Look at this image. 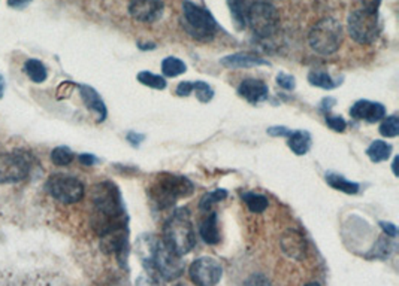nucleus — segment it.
<instances>
[{"label":"nucleus","mask_w":399,"mask_h":286,"mask_svg":"<svg viewBox=\"0 0 399 286\" xmlns=\"http://www.w3.org/2000/svg\"><path fill=\"white\" fill-rule=\"evenodd\" d=\"M91 226L101 238V247L106 254L122 256L129 252L127 214L122 194L113 182H101L93 188Z\"/></svg>","instance_id":"obj_1"},{"label":"nucleus","mask_w":399,"mask_h":286,"mask_svg":"<svg viewBox=\"0 0 399 286\" xmlns=\"http://www.w3.org/2000/svg\"><path fill=\"white\" fill-rule=\"evenodd\" d=\"M195 191V185L184 176L171 175V173H162L157 176L147 190L151 203L159 209H171L179 198H186Z\"/></svg>","instance_id":"obj_2"},{"label":"nucleus","mask_w":399,"mask_h":286,"mask_svg":"<svg viewBox=\"0 0 399 286\" xmlns=\"http://www.w3.org/2000/svg\"><path fill=\"white\" fill-rule=\"evenodd\" d=\"M163 243L179 256L189 254L196 245V234L187 209H178L165 222Z\"/></svg>","instance_id":"obj_3"},{"label":"nucleus","mask_w":399,"mask_h":286,"mask_svg":"<svg viewBox=\"0 0 399 286\" xmlns=\"http://www.w3.org/2000/svg\"><path fill=\"white\" fill-rule=\"evenodd\" d=\"M308 42L320 56H331L338 51L343 42V26L334 18H323L314 24L308 33Z\"/></svg>","instance_id":"obj_4"},{"label":"nucleus","mask_w":399,"mask_h":286,"mask_svg":"<svg viewBox=\"0 0 399 286\" xmlns=\"http://www.w3.org/2000/svg\"><path fill=\"white\" fill-rule=\"evenodd\" d=\"M144 268L147 273H151V275H157L162 280L172 282L183 276L186 266L178 254L169 249L163 240H159L156 245L150 263Z\"/></svg>","instance_id":"obj_5"},{"label":"nucleus","mask_w":399,"mask_h":286,"mask_svg":"<svg viewBox=\"0 0 399 286\" xmlns=\"http://www.w3.org/2000/svg\"><path fill=\"white\" fill-rule=\"evenodd\" d=\"M184 29L193 37L201 42H208L217 33V22L214 17L202 6L191 2L183 4Z\"/></svg>","instance_id":"obj_6"},{"label":"nucleus","mask_w":399,"mask_h":286,"mask_svg":"<svg viewBox=\"0 0 399 286\" xmlns=\"http://www.w3.org/2000/svg\"><path fill=\"white\" fill-rule=\"evenodd\" d=\"M348 33L360 45H369L379 37L380 21L379 12L359 9L352 12L347 20Z\"/></svg>","instance_id":"obj_7"},{"label":"nucleus","mask_w":399,"mask_h":286,"mask_svg":"<svg viewBox=\"0 0 399 286\" xmlns=\"http://www.w3.org/2000/svg\"><path fill=\"white\" fill-rule=\"evenodd\" d=\"M278 22H280V17H278L277 9L266 0L253 4L247 9L246 24H248L253 33L259 37L272 36L278 27Z\"/></svg>","instance_id":"obj_8"},{"label":"nucleus","mask_w":399,"mask_h":286,"mask_svg":"<svg viewBox=\"0 0 399 286\" xmlns=\"http://www.w3.org/2000/svg\"><path fill=\"white\" fill-rule=\"evenodd\" d=\"M46 191L60 203L74 204L81 200L86 190L82 182L74 176L53 175L46 182Z\"/></svg>","instance_id":"obj_9"},{"label":"nucleus","mask_w":399,"mask_h":286,"mask_svg":"<svg viewBox=\"0 0 399 286\" xmlns=\"http://www.w3.org/2000/svg\"><path fill=\"white\" fill-rule=\"evenodd\" d=\"M32 170L30 158L20 152L0 154V183H17L27 179Z\"/></svg>","instance_id":"obj_10"},{"label":"nucleus","mask_w":399,"mask_h":286,"mask_svg":"<svg viewBox=\"0 0 399 286\" xmlns=\"http://www.w3.org/2000/svg\"><path fill=\"white\" fill-rule=\"evenodd\" d=\"M189 275L196 286H215L222 280L223 267L213 256H201L191 263Z\"/></svg>","instance_id":"obj_11"},{"label":"nucleus","mask_w":399,"mask_h":286,"mask_svg":"<svg viewBox=\"0 0 399 286\" xmlns=\"http://www.w3.org/2000/svg\"><path fill=\"white\" fill-rule=\"evenodd\" d=\"M163 9L162 0H132L129 14L139 22H154L162 17Z\"/></svg>","instance_id":"obj_12"},{"label":"nucleus","mask_w":399,"mask_h":286,"mask_svg":"<svg viewBox=\"0 0 399 286\" xmlns=\"http://www.w3.org/2000/svg\"><path fill=\"white\" fill-rule=\"evenodd\" d=\"M350 115H352L355 119H360V121L379 122L383 118H386V108L381 103L359 100L352 106V109H350Z\"/></svg>","instance_id":"obj_13"},{"label":"nucleus","mask_w":399,"mask_h":286,"mask_svg":"<svg viewBox=\"0 0 399 286\" xmlns=\"http://www.w3.org/2000/svg\"><path fill=\"white\" fill-rule=\"evenodd\" d=\"M281 249L289 258L304 259L307 255L305 238L298 230H289L281 238Z\"/></svg>","instance_id":"obj_14"},{"label":"nucleus","mask_w":399,"mask_h":286,"mask_svg":"<svg viewBox=\"0 0 399 286\" xmlns=\"http://www.w3.org/2000/svg\"><path fill=\"white\" fill-rule=\"evenodd\" d=\"M238 93L250 103H259L268 97L270 90H268V85H266L263 81L250 78V79H244L239 84Z\"/></svg>","instance_id":"obj_15"},{"label":"nucleus","mask_w":399,"mask_h":286,"mask_svg":"<svg viewBox=\"0 0 399 286\" xmlns=\"http://www.w3.org/2000/svg\"><path fill=\"white\" fill-rule=\"evenodd\" d=\"M220 63L224 67L229 69H248V67H258V66H266L268 61L258 57L256 54L250 53H238L232 56H226L220 60Z\"/></svg>","instance_id":"obj_16"},{"label":"nucleus","mask_w":399,"mask_h":286,"mask_svg":"<svg viewBox=\"0 0 399 286\" xmlns=\"http://www.w3.org/2000/svg\"><path fill=\"white\" fill-rule=\"evenodd\" d=\"M78 89H80V94H81V98H82L84 105L87 106V109L94 112L96 117H98L99 122L105 121L108 112H106V106H105L103 100L101 98L99 93L96 91L93 86H89V85H80Z\"/></svg>","instance_id":"obj_17"},{"label":"nucleus","mask_w":399,"mask_h":286,"mask_svg":"<svg viewBox=\"0 0 399 286\" xmlns=\"http://www.w3.org/2000/svg\"><path fill=\"white\" fill-rule=\"evenodd\" d=\"M201 238L207 245H217L220 242V231H219V222H217V215L214 212L208 214L199 227Z\"/></svg>","instance_id":"obj_18"},{"label":"nucleus","mask_w":399,"mask_h":286,"mask_svg":"<svg viewBox=\"0 0 399 286\" xmlns=\"http://www.w3.org/2000/svg\"><path fill=\"white\" fill-rule=\"evenodd\" d=\"M311 146V134L305 130L292 131L289 136V148L296 155H305Z\"/></svg>","instance_id":"obj_19"},{"label":"nucleus","mask_w":399,"mask_h":286,"mask_svg":"<svg viewBox=\"0 0 399 286\" xmlns=\"http://www.w3.org/2000/svg\"><path fill=\"white\" fill-rule=\"evenodd\" d=\"M24 72H26L30 81H33L34 84H42L48 78L46 67L44 66L42 61L36 60V58H30L26 61V63H24Z\"/></svg>","instance_id":"obj_20"},{"label":"nucleus","mask_w":399,"mask_h":286,"mask_svg":"<svg viewBox=\"0 0 399 286\" xmlns=\"http://www.w3.org/2000/svg\"><path fill=\"white\" fill-rule=\"evenodd\" d=\"M367 155L372 163H381V161L389 160V157L392 155V145L383 141H374L367 149Z\"/></svg>","instance_id":"obj_21"},{"label":"nucleus","mask_w":399,"mask_h":286,"mask_svg":"<svg viewBox=\"0 0 399 286\" xmlns=\"http://www.w3.org/2000/svg\"><path fill=\"white\" fill-rule=\"evenodd\" d=\"M326 182H328L334 190L346 193V194H357L359 191L357 183L350 182L344 176L335 175V173H328V175H326Z\"/></svg>","instance_id":"obj_22"},{"label":"nucleus","mask_w":399,"mask_h":286,"mask_svg":"<svg viewBox=\"0 0 399 286\" xmlns=\"http://www.w3.org/2000/svg\"><path fill=\"white\" fill-rule=\"evenodd\" d=\"M187 70V66L184 65V61H181L177 57H166L162 63V72L165 77L175 78L183 74Z\"/></svg>","instance_id":"obj_23"},{"label":"nucleus","mask_w":399,"mask_h":286,"mask_svg":"<svg viewBox=\"0 0 399 286\" xmlns=\"http://www.w3.org/2000/svg\"><path fill=\"white\" fill-rule=\"evenodd\" d=\"M243 200L246 202L247 207L251 210L253 214H262L268 209V198L262 194H256V193H246L243 195Z\"/></svg>","instance_id":"obj_24"},{"label":"nucleus","mask_w":399,"mask_h":286,"mask_svg":"<svg viewBox=\"0 0 399 286\" xmlns=\"http://www.w3.org/2000/svg\"><path fill=\"white\" fill-rule=\"evenodd\" d=\"M308 81L311 85L314 86H319V89L323 90H332L338 85L336 81H334L328 73L323 72V70H312L308 74Z\"/></svg>","instance_id":"obj_25"},{"label":"nucleus","mask_w":399,"mask_h":286,"mask_svg":"<svg viewBox=\"0 0 399 286\" xmlns=\"http://www.w3.org/2000/svg\"><path fill=\"white\" fill-rule=\"evenodd\" d=\"M138 81L145 85V86H150V89L154 90H165L166 89V79L160 74H154L151 72L144 70L141 73H138Z\"/></svg>","instance_id":"obj_26"},{"label":"nucleus","mask_w":399,"mask_h":286,"mask_svg":"<svg viewBox=\"0 0 399 286\" xmlns=\"http://www.w3.org/2000/svg\"><path fill=\"white\" fill-rule=\"evenodd\" d=\"M227 197V193L224 190H215V191H211L208 194H205L202 198H201V203H199V207L201 210H203V212H210L211 207L215 204V203H220L222 200H224V198Z\"/></svg>","instance_id":"obj_27"},{"label":"nucleus","mask_w":399,"mask_h":286,"mask_svg":"<svg viewBox=\"0 0 399 286\" xmlns=\"http://www.w3.org/2000/svg\"><path fill=\"white\" fill-rule=\"evenodd\" d=\"M51 161L56 166H68L74 161V154L69 148L66 146H58L53 149L51 152Z\"/></svg>","instance_id":"obj_28"},{"label":"nucleus","mask_w":399,"mask_h":286,"mask_svg":"<svg viewBox=\"0 0 399 286\" xmlns=\"http://www.w3.org/2000/svg\"><path fill=\"white\" fill-rule=\"evenodd\" d=\"M395 251V243L392 242V238H380V240L376 243L372 249V255L376 258H388Z\"/></svg>","instance_id":"obj_29"},{"label":"nucleus","mask_w":399,"mask_h":286,"mask_svg":"<svg viewBox=\"0 0 399 286\" xmlns=\"http://www.w3.org/2000/svg\"><path fill=\"white\" fill-rule=\"evenodd\" d=\"M380 133L384 138H396L399 134V119L398 117H388L383 118V122L380 124Z\"/></svg>","instance_id":"obj_30"},{"label":"nucleus","mask_w":399,"mask_h":286,"mask_svg":"<svg viewBox=\"0 0 399 286\" xmlns=\"http://www.w3.org/2000/svg\"><path fill=\"white\" fill-rule=\"evenodd\" d=\"M193 91L196 93L198 100L202 102V103L211 102L213 97H214V91H213L211 86L207 82H202V81L193 82Z\"/></svg>","instance_id":"obj_31"},{"label":"nucleus","mask_w":399,"mask_h":286,"mask_svg":"<svg viewBox=\"0 0 399 286\" xmlns=\"http://www.w3.org/2000/svg\"><path fill=\"white\" fill-rule=\"evenodd\" d=\"M135 286H162V282L157 275H151V273L145 271L137 279Z\"/></svg>","instance_id":"obj_32"},{"label":"nucleus","mask_w":399,"mask_h":286,"mask_svg":"<svg viewBox=\"0 0 399 286\" xmlns=\"http://www.w3.org/2000/svg\"><path fill=\"white\" fill-rule=\"evenodd\" d=\"M277 84L284 90H293L295 85H296V81H295L292 74H289L286 72H280L277 74Z\"/></svg>","instance_id":"obj_33"},{"label":"nucleus","mask_w":399,"mask_h":286,"mask_svg":"<svg viewBox=\"0 0 399 286\" xmlns=\"http://www.w3.org/2000/svg\"><path fill=\"white\" fill-rule=\"evenodd\" d=\"M326 124H328V127L332 129L334 131L341 133L347 129V122L343 117H332V115H326Z\"/></svg>","instance_id":"obj_34"},{"label":"nucleus","mask_w":399,"mask_h":286,"mask_svg":"<svg viewBox=\"0 0 399 286\" xmlns=\"http://www.w3.org/2000/svg\"><path fill=\"white\" fill-rule=\"evenodd\" d=\"M244 286H272L270 279L266 278L265 275H260V273H255V275H251L246 282Z\"/></svg>","instance_id":"obj_35"},{"label":"nucleus","mask_w":399,"mask_h":286,"mask_svg":"<svg viewBox=\"0 0 399 286\" xmlns=\"http://www.w3.org/2000/svg\"><path fill=\"white\" fill-rule=\"evenodd\" d=\"M191 91H193V82L184 81V82H179L177 86V94L179 97H187Z\"/></svg>","instance_id":"obj_36"},{"label":"nucleus","mask_w":399,"mask_h":286,"mask_svg":"<svg viewBox=\"0 0 399 286\" xmlns=\"http://www.w3.org/2000/svg\"><path fill=\"white\" fill-rule=\"evenodd\" d=\"M360 4H362V8H364L365 11L379 12L381 0H360Z\"/></svg>","instance_id":"obj_37"},{"label":"nucleus","mask_w":399,"mask_h":286,"mask_svg":"<svg viewBox=\"0 0 399 286\" xmlns=\"http://www.w3.org/2000/svg\"><path fill=\"white\" fill-rule=\"evenodd\" d=\"M380 227L383 228V231L389 235V238H392V239H396V235H398V228H396V226L395 223H392V222H380Z\"/></svg>","instance_id":"obj_38"},{"label":"nucleus","mask_w":399,"mask_h":286,"mask_svg":"<svg viewBox=\"0 0 399 286\" xmlns=\"http://www.w3.org/2000/svg\"><path fill=\"white\" fill-rule=\"evenodd\" d=\"M144 139H145L144 134H139V133H135V131H130L127 134V141H129V143H132V146H139Z\"/></svg>","instance_id":"obj_39"},{"label":"nucleus","mask_w":399,"mask_h":286,"mask_svg":"<svg viewBox=\"0 0 399 286\" xmlns=\"http://www.w3.org/2000/svg\"><path fill=\"white\" fill-rule=\"evenodd\" d=\"M80 161L84 166H89V167L96 164V163H99V160L96 158L94 155H91V154H81L80 155Z\"/></svg>","instance_id":"obj_40"},{"label":"nucleus","mask_w":399,"mask_h":286,"mask_svg":"<svg viewBox=\"0 0 399 286\" xmlns=\"http://www.w3.org/2000/svg\"><path fill=\"white\" fill-rule=\"evenodd\" d=\"M290 131L289 129H286V127H271V129H268V134H271V136H280V138H284V136H290Z\"/></svg>","instance_id":"obj_41"},{"label":"nucleus","mask_w":399,"mask_h":286,"mask_svg":"<svg viewBox=\"0 0 399 286\" xmlns=\"http://www.w3.org/2000/svg\"><path fill=\"white\" fill-rule=\"evenodd\" d=\"M32 4V0H8V5L14 9H23Z\"/></svg>","instance_id":"obj_42"},{"label":"nucleus","mask_w":399,"mask_h":286,"mask_svg":"<svg viewBox=\"0 0 399 286\" xmlns=\"http://www.w3.org/2000/svg\"><path fill=\"white\" fill-rule=\"evenodd\" d=\"M334 105H335V98H324V100L320 105V109L322 110H329L331 106H334Z\"/></svg>","instance_id":"obj_43"},{"label":"nucleus","mask_w":399,"mask_h":286,"mask_svg":"<svg viewBox=\"0 0 399 286\" xmlns=\"http://www.w3.org/2000/svg\"><path fill=\"white\" fill-rule=\"evenodd\" d=\"M5 89H6L5 78H4V74H0V98L4 97V94H5Z\"/></svg>","instance_id":"obj_44"},{"label":"nucleus","mask_w":399,"mask_h":286,"mask_svg":"<svg viewBox=\"0 0 399 286\" xmlns=\"http://www.w3.org/2000/svg\"><path fill=\"white\" fill-rule=\"evenodd\" d=\"M396 161H398V158H395L393 164H392V167H393V173H395V175H398V171H396Z\"/></svg>","instance_id":"obj_45"},{"label":"nucleus","mask_w":399,"mask_h":286,"mask_svg":"<svg viewBox=\"0 0 399 286\" xmlns=\"http://www.w3.org/2000/svg\"><path fill=\"white\" fill-rule=\"evenodd\" d=\"M305 286H320L319 283H316V282H311V283H307Z\"/></svg>","instance_id":"obj_46"}]
</instances>
